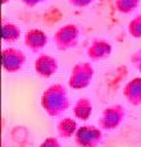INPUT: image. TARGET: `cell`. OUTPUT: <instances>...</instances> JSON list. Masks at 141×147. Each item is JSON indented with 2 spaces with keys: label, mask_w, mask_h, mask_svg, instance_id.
<instances>
[{
  "label": "cell",
  "mask_w": 141,
  "mask_h": 147,
  "mask_svg": "<svg viewBox=\"0 0 141 147\" xmlns=\"http://www.w3.org/2000/svg\"><path fill=\"white\" fill-rule=\"evenodd\" d=\"M67 1H68L69 5H72L76 9H83V8L90 7V5H91L92 3H95L96 0H67Z\"/></svg>",
  "instance_id": "2e32d148"
},
{
  "label": "cell",
  "mask_w": 141,
  "mask_h": 147,
  "mask_svg": "<svg viewBox=\"0 0 141 147\" xmlns=\"http://www.w3.org/2000/svg\"><path fill=\"white\" fill-rule=\"evenodd\" d=\"M127 32L131 37L140 40L141 38V14L135 16L131 21L128 22V26H127Z\"/></svg>",
  "instance_id": "9a60e30c"
},
{
  "label": "cell",
  "mask_w": 141,
  "mask_h": 147,
  "mask_svg": "<svg viewBox=\"0 0 141 147\" xmlns=\"http://www.w3.org/2000/svg\"><path fill=\"white\" fill-rule=\"evenodd\" d=\"M95 77V69L90 61H80L72 67L68 77V87L75 91L85 90L91 84Z\"/></svg>",
  "instance_id": "7a4b0ae2"
},
{
  "label": "cell",
  "mask_w": 141,
  "mask_h": 147,
  "mask_svg": "<svg viewBox=\"0 0 141 147\" xmlns=\"http://www.w3.org/2000/svg\"><path fill=\"white\" fill-rule=\"evenodd\" d=\"M113 53V46L109 41L104 38H95L91 44L89 45L86 50L87 58L91 61H101L106 60Z\"/></svg>",
  "instance_id": "ba28073f"
},
{
  "label": "cell",
  "mask_w": 141,
  "mask_h": 147,
  "mask_svg": "<svg viewBox=\"0 0 141 147\" xmlns=\"http://www.w3.org/2000/svg\"><path fill=\"white\" fill-rule=\"evenodd\" d=\"M78 129L77 121L73 118L69 117H64L56 124V132H58L59 138H64V140H68V138L75 137L76 132Z\"/></svg>",
  "instance_id": "7c38bea8"
},
{
  "label": "cell",
  "mask_w": 141,
  "mask_h": 147,
  "mask_svg": "<svg viewBox=\"0 0 141 147\" xmlns=\"http://www.w3.org/2000/svg\"><path fill=\"white\" fill-rule=\"evenodd\" d=\"M114 7L121 14H132L140 7V0H114Z\"/></svg>",
  "instance_id": "5bb4252c"
},
{
  "label": "cell",
  "mask_w": 141,
  "mask_h": 147,
  "mask_svg": "<svg viewBox=\"0 0 141 147\" xmlns=\"http://www.w3.org/2000/svg\"><path fill=\"white\" fill-rule=\"evenodd\" d=\"M26 61H27L26 54H24L23 50L18 49V47L14 46L5 47L1 53L3 69L7 73H10V74L21 72L23 69Z\"/></svg>",
  "instance_id": "8992f818"
},
{
  "label": "cell",
  "mask_w": 141,
  "mask_h": 147,
  "mask_svg": "<svg viewBox=\"0 0 141 147\" xmlns=\"http://www.w3.org/2000/svg\"><path fill=\"white\" fill-rule=\"evenodd\" d=\"M9 1H10V0H1V4H3V5H5V4H8Z\"/></svg>",
  "instance_id": "ffe728a7"
},
{
  "label": "cell",
  "mask_w": 141,
  "mask_h": 147,
  "mask_svg": "<svg viewBox=\"0 0 141 147\" xmlns=\"http://www.w3.org/2000/svg\"><path fill=\"white\" fill-rule=\"evenodd\" d=\"M129 61L131 64L136 68V70H139L141 73V49L136 50L131 56H129Z\"/></svg>",
  "instance_id": "ac0fdd59"
},
{
  "label": "cell",
  "mask_w": 141,
  "mask_h": 147,
  "mask_svg": "<svg viewBox=\"0 0 141 147\" xmlns=\"http://www.w3.org/2000/svg\"><path fill=\"white\" fill-rule=\"evenodd\" d=\"M123 97L131 106H141V77L132 78L125 84Z\"/></svg>",
  "instance_id": "30bf717a"
},
{
  "label": "cell",
  "mask_w": 141,
  "mask_h": 147,
  "mask_svg": "<svg viewBox=\"0 0 141 147\" xmlns=\"http://www.w3.org/2000/svg\"><path fill=\"white\" fill-rule=\"evenodd\" d=\"M33 69L35 73L40 78L44 80H49L53 76H55V73L59 69V63L53 55L49 54H40L37 58L35 59L33 63Z\"/></svg>",
  "instance_id": "52a82bcc"
},
{
  "label": "cell",
  "mask_w": 141,
  "mask_h": 147,
  "mask_svg": "<svg viewBox=\"0 0 141 147\" xmlns=\"http://www.w3.org/2000/svg\"><path fill=\"white\" fill-rule=\"evenodd\" d=\"M47 41H49V37L46 32L40 28H30L28 31H26L23 37L24 46L32 53H40L47 45Z\"/></svg>",
  "instance_id": "9c48e42d"
},
{
  "label": "cell",
  "mask_w": 141,
  "mask_h": 147,
  "mask_svg": "<svg viewBox=\"0 0 141 147\" xmlns=\"http://www.w3.org/2000/svg\"><path fill=\"white\" fill-rule=\"evenodd\" d=\"M19 1H21L23 5H26L27 8H36L37 5L45 3L46 0H19Z\"/></svg>",
  "instance_id": "d6986e66"
},
{
  "label": "cell",
  "mask_w": 141,
  "mask_h": 147,
  "mask_svg": "<svg viewBox=\"0 0 141 147\" xmlns=\"http://www.w3.org/2000/svg\"><path fill=\"white\" fill-rule=\"evenodd\" d=\"M92 110H94L92 101L90 100L89 97H86V96L80 97L75 102V105L72 106L73 117H75L77 120H82V121H86L91 118Z\"/></svg>",
  "instance_id": "8fae6325"
},
{
  "label": "cell",
  "mask_w": 141,
  "mask_h": 147,
  "mask_svg": "<svg viewBox=\"0 0 141 147\" xmlns=\"http://www.w3.org/2000/svg\"><path fill=\"white\" fill-rule=\"evenodd\" d=\"M103 129L96 125H81L75 134V143L78 147H99L104 140Z\"/></svg>",
  "instance_id": "5b68a950"
},
{
  "label": "cell",
  "mask_w": 141,
  "mask_h": 147,
  "mask_svg": "<svg viewBox=\"0 0 141 147\" xmlns=\"http://www.w3.org/2000/svg\"><path fill=\"white\" fill-rule=\"evenodd\" d=\"M39 147H63V145H62V142L59 141V138L47 137L39 145Z\"/></svg>",
  "instance_id": "e0dca14e"
},
{
  "label": "cell",
  "mask_w": 141,
  "mask_h": 147,
  "mask_svg": "<svg viewBox=\"0 0 141 147\" xmlns=\"http://www.w3.org/2000/svg\"><path fill=\"white\" fill-rule=\"evenodd\" d=\"M22 31L18 24L13 23V22H8L3 19L1 22V37L3 41L7 44H14L21 38Z\"/></svg>",
  "instance_id": "4fadbf2b"
},
{
  "label": "cell",
  "mask_w": 141,
  "mask_h": 147,
  "mask_svg": "<svg viewBox=\"0 0 141 147\" xmlns=\"http://www.w3.org/2000/svg\"><path fill=\"white\" fill-rule=\"evenodd\" d=\"M80 27L75 23H67L59 27L53 35V42H54L56 50L59 51H68L75 49L80 41Z\"/></svg>",
  "instance_id": "3957f363"
},
{
  "label": "cell",
  "mask_w": 141,
  "mask_h": 147,
  "mask_svg": "<svg viewBox=\"0 0 141 147\" xmlns=\"http://www.w3.org/2000/svg\"><path fill=\"white\" fill-rule=\"evenodd\" d=\"M126 117L127 111L125 106L121 104H113V105L106 106L101 111L100 118H99V127L104 132L115 131L126 120Z\"/></svg>",
  "instance_id": "277c9868"
},
{
  "label": "cell",
  "mask_w": 141,
  "mask_h": 147,
  "mask_svg": "<svg viewBox=\"0 0 141 147\" xmlns=\"http://www.w3.org/2000/svg\"><path fill=\"white\" fill-rule=\"evenodd\" d=\"M41 107L50 118H60L70 107L68 90L62 83H53L44 90L40 98Z\"/></svg>",
  "instance_id": "6da1fadb"
}]
</instances>
